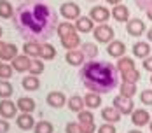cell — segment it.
Here are the masks:
<instances>
[{"label": "cell", "mask_w": 152, "mask_h": 133, "mask_svg": "<svg viewBox=\"0 0 152 133\" xmlns=\"http://www.w3.org/2000/svg\"><path fill=\"white\" fill-rule=\"evenodd\" d=\"M12 23L25 42H47L58 28V12L42 0H25L16 7Z\"/></svg>", "instance_id": "1"}, {"label": "cell", "mask_w": 152, "mask_h": 133, "mask_svg": "<svg viewBox=\"0 0 152 133\" xmlns=\"http://www.w3.org/2000/svg\"><path fill=\"white\" fill-rule=\"evenodd\" d=\"M79 79L88 91L98 95L110 93L121 84V74L115 65L103 60H88L79 68Z\"/></svg>", "instance_id": "2"}, {"label": "cell", "mask_w": 152, "mask_h": 133, "mask_svg": "<svg viewBox=\"0 0 152 133\" xmlns=\"http://www.w3.org/2000/svg\"><path fill=\"white\" fill-rule=\"evenodd\" d=\"M93 37H94V40L96 42H100V44H110L114 39H115V33H114V28L110 26V25H96L94 30H93Z\"/></svg>", "instance_id": "3"}, {"label": "cell", "mask_w": 152, "mask_h": 133, "mask_svg": "<svg viewBox=\"0 0 152 133\" xmlns=\"http://www.w3.org/2000/svg\"><path fill=\"white\" fill-rule=\"evenodd\" d=\"M112 105L121 112L122 116H131L133 114V110H135V104H133V98H128V96H122V95H117V96H114V102Z\"/></svg>", "instance_id": "4"}, {"label": "cell", "mask_w": 152, "mask_h": 133, "mask_svg": "<svg viewBox=\"0 0 152 133\" xmlns=\"http://www.w3.org/2000/svg\"><path fill=\"white\" fill-rule=\"evenodd\" d=\"M60 14L66 21H75V19L80 18V7L75 2H63L60 5Z\"/></svg>", "instance_id": "5"}, {"label": "cell", "mask_w": 152, "mask_h": 133, "mask_svg": "<svg viewBox=\"0 0 152 133\" xmlns=\"http://www.w3.org/2000/svg\"><path fill=\"white\" fill-rule=\"evenodd\" d=\"M126 32L128 35L131 37H142L147 33V26H145V21H142L140 18H131L128 23H126Z\"/></svg>", "instance_id": "6"}, {"label": "cell", "mask_w": 152, "mask_h": 133, "mask_svg": "<svg viewBox=\"0 0 152 133\" xmlns=\"http://www.w3.org/2000/svg\"><path fill=\"white\" fill-rule=\"evenodd\" d=\"M131 123H133L137 128L149 126V123H151V112L145 110V109H135L133 114H131Z\"/></svg>", "instance_id": "7"}, {"label": "cell", "mask_w": 152, "mask_h": 133, "mask_svg": "<svg viewBox=\"0 0 152 133\" xmlns=\"http://www.w3.org/2000/svg\"><path fill=\"white\" fill-rule=\"evenodd\" d=\"M110 11L103 7V5H94L91 7V11H89V18H91L94 23H98V25H103L108 21V18H110Z\"/></svg>", "instance_id": "8"}, {"label": "cell", "mask_w": 152, "mask_h": 133, "mask_svg": "<svg viewBox=\"0 0 152 133\" xmlns=\"http://www.w3.org/2000/svg\"><path fill=\"white\" fill-rule=\"evenodd\" d=\"M107 54H108L110 58H115V60L126 56V44H124L122 40L114 39L110 44H107Z\"/></svg>", "instance_id": "9"}, {"label": "cell", "mask_w": 152, "mask_h": 133, "mask_svg": "<svg viewBox=\"0 0 152 133\" xmlns=\"http://www.w3.org/2000/svg\"><path fill=\"white\" fill-rule=\"evenodd\" d=\"M46 102L53 109H61V107L66 105V96H65L63 91H51V93H47Z\"/></svg>", "instance_id": "10"}, {"label": "cell", "mask_w": 152, "mask_h": 133, "mask_svg": "<svg viewBox=\"0 0 152 133\" xmlns=\"http://www.w3.org/2000/svg\"><path fill=\"white\" fill-rule=\"evenodd\" d=\"M16 114H18L16 102L9 100V98L0 102V116H2V119H12V118H16Z\"/></svg>", "instance_id": "11"}, {"label": "cell", "mask_w": 152, "mask_h": 133, "mask_svg": "<svg viewBox=\"0 0 152 133\" xmlns=\"http://www.w3.org/2000/svg\"><path fill=\"white\" fill-rule=\"evenodd\" d=\"M110 14L114 18V21H117V23H128V21L131 19V18H129V9H128V5H124V4L114 5L112 11H110Z\"/></svg>", "instance_id": "12"}, {"label": "cell", "mask_w": 152, "mask_h": 133, "mask_svg": "<svg viewBox=\"0 0 152 133\" xmlns=\"http://www.w3.org/2000/svg\"><path fill=\"white\" fill-rule=\"evenodd\" d=\"M65 60H66V63H68V65H72V67H82V65L86 63V56L82 54V51H80V49L66 51Z\"/></svg>", "instance_id": "13"}, {"label": "cell", "mask_w": 152, "mask_h": 133, "mask_svg": "<svg viewBox=\"0 0 152 133\" xmlns=\"http://www.w3.org/2000/svg\"><path fill=\"white\" fill-rule=\"evenodd\" d=\"M122 118V114L114 107V105H110V107H103L102 109V119L105 121V123H110V124H115V123H119Z\"/></svg>", "instance_id": "14"}, {"label": "cell", "mask_w": 152, "mask_h": 133, "mask_svg": "<svg viewBox=\"0 0 152 133\" xmlns=\"http://www.w3.org/2000/svg\"><path fill=\"white\" fill-rule=\"evenodd\" d=\"M35 119L31 114H26V112H21L18 118H16V124H18V128L19 130H23V132H28V130H33L35 128Z\"/></svg>", "instance_id": "15"}, {"label": "cell", "mask_w": 152, "mask_h": 133, "mask_svg": "<svg viewBox=\"0 0 152 133\" xmlns=\"http://www.w3.org/2000/svg\"><path fill=\"white\" fill-rule=\"evenodd\" d=\"M30 65H31V58L26 56V54H18L12 60V63H11V67L14 68L16 72H28L30 70Z\"/></svg>", "instance_id": "16"}, {"label": "cell", "mask_w": 152, "mask_h": 133, "mask_svg": "<svg viewBox=\"0 0 152 133\" xmlns=\"http://www.w3.org/2000/svg\"><path fill=\"white\" fill-rule=\"evenodd\" d=\"M61 46L66 49V51H72V49H77V47H80V35H79V32H74V33H70V35H66V37H61Z\"/></svg>", "instance_id": "17"}, {"label": "cell", "mask_w": 152, "mask_h": 133, "mask_svg": "<svg viewBox=\"0 0 152 133\" xmlns=\"http://www.w3.org/2000/svg\"><path fill=\"white\" fill-rule=\"evenodd\" d=\"M131 51H133V56H137L140 60H145V58L151 56V44L149 42H143V40H138V42L133 44Z\"/></svg>", "instance_id": "18"}, {"label": "cell", "mask_w": 152, "mask_h": 133, "mask_svg": "<svg viewBox=\"0 0 152 133\" xmlns=\"http://www.w3.org/2000/svg\"><path fill=\"white\" fill-rule=\"evenodd\" d=\"M75 28L79 33H89L91 32L93 33V30H94V21H93L89 16H80L79 19H75Z\"/></svg>", "instance_id": "19"}, {"label": "cell", "mask_w": 152, "mask_h": 133, "mask_svg": "<svg viewBox=\"0 0 152 133\" xmlns=\"http://www.w3.org/2000/svg\"><path fill=\"white\" fill-rule=\"evenodd\" d=\"M40 47H42V42H35V40H26L23 44V54L33 58H40Z\"/></svg>", "instance_id": "20"}, {"label": "cell", "mask_w": 152, "mask_h": 133, "mask_svg": "<svg viewBox=\"0 0 152 133\" xmlns=\"http://www.w3.org/2000/svg\"><path fill=\"white\" fill-rule=\"evenodd\" d=\"M18 110H21V112H26V114H31L35 109H37V105H35V100L30 98V96H19L18 98Z\"/></svg>", "instance_id": "21"}, {"label": "cell", "mask_w": 152, "mask_h": 133, "mask_svg": "<svg viewBox=\"0 0 152 133\" xmlns=\"http://www.w3.org/2000/svg\"><path fill=\"white\" fill-rule=\"evenodd\" d=\"M66 107H68L72 112L79 114L80 110L86 109V105H84V96H80V95H72V96L66 100Z\"/></svg>", "instance_id": "22"}, {"label": "cell", "mask_w": 152, "mask_h": 133, "mask_svg": "<svg viewBox=\"0 0 152 133\" xmlns=\"http://www.w3.org/2000/svg\"><path fill=\"white\" fill-rule=\"evenodd\" d=\"M80 51H82V54L86 56V61H88V60H96L98 53H100L98 46L94 44V42H82V44H80Z\"/></svg>", "instance_id": "23"}, {"label": "cell", "mask_w": 152, "mask_h": 133, "mask_svg": "<svg viewBox=\"0 0 152 133\" xmlns=\"http://www.w3.org/2000/svg\"><path fill=\"white\" fill-rule=\"evenodd\" d=\"M21 86H23V89H26V91H37V89L40 88V79L37 75L28 74L26 77L21 79Z\"/></svg>", "instance_id": "24"}, {"label": "cell", "mask_w": 152, "mask_h": 133, "mask_svg": "<svg viewBox=\"0 0 152 133\" xmlns=\"http://www.w3.org/2000/svg\"><path fill=\"white\" fill-rule=\"evenodd\" d=\"M84 105H86V109H89V110H94V109H98L100 105H102V95H98V93H86V96H84Z\"/></svg>", "instance_id": "25"}, {"label": "cell", "mask_w": 152, "mask_h": 133, "mask_svg": "<svg viewBox=\"0 0 152 133\" xmlns=\"http://www.w3.org/2000/svg\"><path fill=\"white\" fill-rule=\"evenodd\" d=\"M18 46L12 44V42H5V47L2 51V56H0V61H12V60L18 56Z\"/></svg>", "instance_id": "26"}, {"label": "cell", "mask_w": 152, "mask_h": 133, "mask_svg": "<svg viewBox=\"0 0 152 133\" xmlns=\"http://www.w3.org/2000/svg\"><path fill=\"white\" fill-rule=\"evenodd\" d=\"M115 68L119 70V74H124V72H128V70H133V68H137V67H135V60L131 58V56H122V58L117 60Z\"/></svg>", "instance_id": "27"}, {"label": "cell", "mask_w": 152, "mask_h": 133, "mask_svg": "<svg viewBox=\"0 0 152 133\" xmlns=\"http://www.w3.org/2000/svg\"><path fill=\"white\" fill-rule=\"evenodd\" d=\"M16 9L9 0H0V18L2 19H12Z\"/></svg>", "instance_id": "28"}, {"label": "cell", "mask_w": 152, "mask_h": 133, "mask_svg": "<svg viewBox=\"0 0 152 133\" xmlns=\"http://www.w3.org/2000/svg\"><path fill=\"white\" fill-rule=\"evenodd\" d=\"M56 58V47L49 42H42V47H40V60L44 61H49V60Z\"/></svg>", "instance_id": "29"}, {"label": "cell", "mask_w": 152, "mask_h": 133, "mask_svg": "<svg viewBox=\"0 0 152 133\" xmlns=\"http://www.w3.org/2000/svg\"><path fill=\"white\" fill-rule=\"evenodd\" d=\"M137 84L135 82H122L119 84V95H122V96H128V98H133L135 95H137Z\"/></svg>", "instance_id": "30"}, {"label": "cell", "mask_w": 152, "mask_h": 133, "mask_svg": "<svg viewBox=\"0 0 152 133\" xmlns=\"http://www.w3.org/2000/svg\"><path fill=\"white\" fill-rule=\"evenodd\" d=\"M77 32L75 25H72L70 21H60L58 23V28H56V33H58V37H66V35H70V33H74Z\"/></svg>", "instance_id": "31"}, {"label": "cell", "mask_w": 152, "mask_h": 133, "mask_svg": "<svg viewBox=\"0 0 152 133\" xmlns=\"http://www.w3.org/2000/svg\"><path fill=\"white\" fill-rule=\"evenodd\" d=\"M77 123L80 126H84V124H96L94 123V116H93V112L89 109H84V110H80L77 114Z\"/></svg>", "instance_id": "32"}, {"label": "cell", "mask_w": 152, "mask_h": 133, "mask_svg": "<svg viewBox=\"0 0 152 133\" xmlns=\"http://www.w3.org/2000/svg\"><path fill=\"white\" fill-rule=\"evenodd\" d=\"M33 133H54V126H53V123H49L46 119H40L35 123Z\"/></svg>", "instance_id": "33"}, {"label": "cell", "mask_w": 152, "mask_h": 133, "mask_svg": "<svg viewBox=\"0 0 152 133\" xmlns=\"http://www.w3.org/2000/svg\"><path fill=\"white\" fill-rule=\"evenodd\" d=\"M12 93H14V86H12L9 81L0 79V98H2V100L11 98V96H12Z\"/></svg>", "instance_id": "34"}, {"label": "cell", "mask_w": 152, "mask_h": 133, "mask_svg": "<svg viewBox=\"0 0 152 133\" xmlns=\"http://www.w3.org/2000/svg\"><path fill=\"white\" fill-rule=\"evenodd\" d=\"M140 79H142V74H140L138 68H133V70H128V72L121 74V81L122 82H135V84H137Z\"/></svg>", "instance_id": "35"}, {"label": "cell", "mask_w": 152, "mask_h": 133, "mask_svg": "<svg viewBox=\"0 0 152 133\" xmlns=\"http://www.w3.org/2000/svg\"><path fill=\"white\" fill-rule=\"evenodd\" d=\"M44 68H46V65H44V60L33 58V60H31V65H30V70H28V74H31V75H40L42 72H44Z\"/></svg>", "instance_id": "36"}, {"label": "cell", "mask_w": 152, "mask_h": 133, "mask_svg": "<svg viewBox=\"0 0 152 133\" xmlns=\"http://www.w3.org/2000/svg\"><path fill=\"white\" fill-rule=\"evenodd\" d=\"M12 67L9 65V63H2V67H0V79H5V81H9L11 77H12Z\"/></svg>", "instance_id": "37"}, {"label": "cell", "mask_w": 152, "mask_h": 133, "mask_svg": "<svg viewBox=\"0 0 152 133\" xmlns=\"http://www.w3.org/2000/svg\"><path fill=\"white\" fill-rule=\"evenodd\" d=\"M140 102L143 105H152V89H142V93H140Z\"/></svg>", "instance_id": "38"}, {"label": "cell", "mask_w": 152, "mask_h": 133, "mask_svg": "<svg viewBox=\"0 0 152 133\" xmlns=\"http://www.w3.org/2000/svg\"><path fill=\"white\" fill-rule=\"evenodd\" d=\"M65 133H82V130H80V124H79L77 121L66 123V126H65Z\"/></svg>", "instance_id": "39"}, {"label": "cell", "mask_w": 152, "mask_h": 133, "mask_svg": "<svg viewBox=\"0 0 152 133\" xmlns=\"http://www.w3.org/2000/svg\"><path fill=\"white\" fill-rule=\"evenodd\" d=\"M98 133H117L115 130V124H110V123H103V124H100L98 126Z\"/></svg>", "instance_id": "40"}, {"label": "cell", "mask_w": 152, "mask_h": 133, "mask_svg": "<svg viewBox=\"0 0 152 133\" xmlns=\"http://www.w3.org/2000/svg\"><path fill=\"white\" fill-rule=\"evenodd\" d=\"M135 4L140 11H147L149 7H152V0H135Z\"/></svg>", "instance_id": "41"}, {"label": "cell", "mask_w": 152, "mask_h": 133, "mask_svg": "<svg viewBox=\"0 0 152 133\" xmlns=\"http://www.w3.org/2000/svg\"><path fill=\"white\" fill-rule=\"evenodd\" d=\"M142 67H143V70H147V72H151L152 74V56H149V58L143 60V61H142Z\"/></svg>", "instance_id": "42"}, {"label": "cell", "mask_w": 152, "mask_h": 133, "mask_svg": "<svg viewBox=\"0 0 152 133\" xmlns=\"http://www.w3.org/2000/svg\"><path fill=\"white\" fill-rule=\"evenodd\" d=\"M9 128H11L9 121L7 119H0V133H9Z\"/></svg>", "instance_id": "43"}, {"label": "cell", "mask_w": 152, "mask_h": 133, "mask_svg": "<svg viewBox=\"0 0 152 133\" xmlns=\"http://www.w3.org/2000/svg\"><path fill=\"white\" fill-rule=\"evenodd\" d=\"M105 2L107 4H110V5H119L122 0H105Z\"/></svg>", "instance_id": "44"}, {"label": "cell", "mask_w": 152, "mask_h": 133, "mask_svg": "<svg viewBox=\"0 0 152 133\" xmlns=\"http://www.w3.org/2000/svg\"><path fill=\"white\" fill-rule=\"evenodd\" d=\"M145 14H147V19H149V21H152V7H149V9L145 11Z\"/></svg>", "instance_id": "45"}, {"label": "cell", "mask_w": 152, "mask_h": 133, "mask_svg": "<svg viewBox=\"0 0 152 133\" xmlns=\"http://www.w3.org/2000/svg\"><path fill=\"white\" fill-rule=\"evenodd\" d=\"M145 35H147V40H149V42H152V28L147 30V33H145Z\"/></svg>", "instance_id": "46"}, {"label": "cell", "mask_w": 152, "mask_h": 133, "mask_svg": "<svg viewBox=\"0 0 152 133\" xmlns=\"http://www.w3.org/2000/svg\"><path fill=\"white\" fill-rule=\"evenodd\" d=\"M4 47H5V42H4V40H0V56H2V51H4Z\"/></svg>", "instance_id": "47"}, {"label": "cell", "mask_w": 152, "mask_h": 133, "mask_svg": "<svg viewBox=\"0 0 152 133\" xmlns=\"http://www.w3.org/2000/svg\"><path fill=\"white\" fill-rule=\"evenodd\" d=\"M128 133H142V130H138V128H135V130H129Z\"/></svg>", "instance_id": "48"}, {"label": "cell", "mask_w": 152, "mask_h": 133, "mask_svg": "<svg viewBox=\"0 0 152 133\" xmlns=\"http://www.w3.org/2000/svg\"><path fill=\"white\" fill-rule=\"evenodd\" d=\"M2 35H4V30H2V26H0V39H2Z\"/></svg>", "instance_id": "49"}, {"label": "cell", "mask_w": 152, "mask_h": 133, "mask_svg": "<svg viewBox=\"0 0 152 133\" xmlns=\"http://www.w3.org/2000/svg\"><path fill=\"white\" fill-rule=\"evenodd\" d=\"M149 128H151V133H152V119H151V123H149Z\"/></svg>", "instance_id": "50"}, {"label": "cell", "mask_w": 152, "mask_h": 133, "mask_svg": "<svg viewBox=\"0 0 152 133\" xmlns=\"http://www.w3.org/2000/svg\"><path fill=\"white\" fill-rule=\"evenodd\" d=\"M151 84H152V74H151Z\"/></svg>", "instance_id": "51"}, {"label": "cell", "mask_w": 152, "mask_h": 133, "mask_svg": "<svg viewBox=\"0 0 152 133\" xmlns=\"http://www.w3.org/2000/svg\"><path fill=\"white\" fill-rule=\"evenodd\" d=\"M0 67H2V61H0Z\"/></svg>", "instance_id": "52"}, {"label": "cell", "mask_w": 152, "mask_h": 133, "mask_svg": "<svg viewBox=\"0 0 152 133\" xmlns=\"http://www.w3.org/2000/svg\"><path fill=\"white\" fill-rule=\"evenodd\" d=\"M19 2H25V0H19Z\"/></svg>", "instance_id": "53"}, {"label": "cell", "mask_w": 152, "mask_h": 133, "mask_svg": "<svg viewBox=\"0 0 152 133\" xmlns=\"http://www.w3.org/2000/svg\"><path fill=\"white\" fill-rule=\"evenodd\" d=\"M89 2H94V0H89Z\"/></svg>", "instance_id": "54"}]
</instances>
